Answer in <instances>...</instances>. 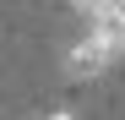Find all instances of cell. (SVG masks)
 <instances>
[{
    "instance_id": "cell-1",
    "label": "cell",
    "mask_w": 125,
    "mask_h": 120,
    "mask_svg": "<svg viewBox=\"0 0 125 120\" xmlns=\"http://www.w3.org/2000/svg\"><path fill=\"white\" fill-rule=\"evenodd\" d=\"M109 60H114V49H109V44H98V38L87 33L82 44H71V49H65V71H71V76H98Z\"/></svg>"
},
{
    "instance_id": "cell-5",
    "label": "cell",
    "mask_w": 125,
    "mask_h": 120,
    "mask_svg": "<svg viewBox=\"0 0 125 120\" xmlns=\"http://www.w3.org/2000/svg\"><path fill=\"white\" fill-rule=\"evenodd\" d=\"M109 6H114V11H125V0H109Z\"/></svg>"
},
{
    "instance_id": "cell-3",
    "label": "cell",
    "mask_w": 125,
    "mask_h": 120,
    "mask_svg": "<svg viewBox=\"0 0 125 120\" xmlns=\"http://www.w3.org/2000/svg\"><path fill=\"white\" fill-rule=\"evenodd\" d=\"M71 6H76L82 16H93V11H103V6H109V0H71Z\"/></svg>"
},
{
    "instance_id": "cell-2",
    "label": "cell",
    "mask_w": 125,
    "mask_h": 120,
    "mask_svg": "<svg viewBox=\"0 0 125 120\" xmlns=\"http://www.w3.org/2000/svg\"><path fill=\"white\" fill-rule=\"evenodd\" d=\"M87 33L98 38V44H109V49L120 55V49H125V11H114V6L93 11V16H87Z\"/></svg>"
},
{
    "instance_id": "cell-4",
    "label": "cell",
    "mask_w": 125,
    "mask_h": 120,
    "mask_svg": "<svg viewBox=\"0 0 125 120\" xmlns=\"http://www.w3.org/2000/svg\"><path fill=\"white\" fill-rule=\"evenodd\" d=\"M49 120H76V115H65V109H54V115H49Z\"/></svg>"
}]
</instances>
